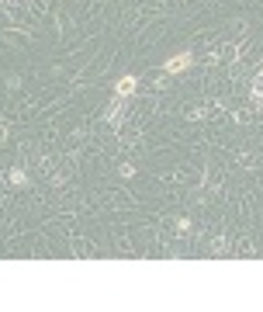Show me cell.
Here are the masks:
<instances>
[{"mask_svg":"<svg viewBox=\"0 0 263 312\" xmlns=\"http://www.w3.org/2000/svg\"><path fill=\"white\" fill-rule=\"evenodd\" d=\"M191 63H194L191 52H173V56L163 63V73H184V70H191Z\"/></svg>","mask_w":263,"mask_h":312,"instance_id":"obj_1","label":"cell"},{"mask_svg":"<svg viewBox=\"0 0 263 312\" xmlns=\"http://www.w3.org/2000/svg\"><path fill=\"white\" fill-rule=\"evenodd\" d=\"M135 87H138V77H122L118 83H115V97H129V94H135Z\"/></svg>","mask_w":263,"mask_h":312,"instance_id":"obj_2","label":"cell"},{"mask_svg":"<svg viewBox=\"0 0 263 312\" xmlns=\"http://www.w3.org/2000/svg\"><path fill=\"white\" fill-rule=\"evenodd\" d=\"M10 184H14V187H28V173H24L21 166H14V170H10Z\"/></svg>","mask_w":263,"mask_h":312,"instance_id":"obj_3","label":"cell"},{"mask_svg":"<svg viewBox=\"0 0 263 312\" xmlns=\"http://www.w3.org/2000/svg\"><path fill=\"white\" fill-rule=\"evenodd\" d=\"M17 87H21V77H17V73H10V77H7V90H17Z\"/></svg>","mask_w":263,"mask_h":312,"instance_id":"obj_4","label":"cell"},{"mask_svg":"<svg viewBox=\"0 0 263 312\" xmlns=\"http://www.w3.org/2000/svg\"><path fill=\"white\" fill-rule=\"evenodd\" d=\"M118 173H122V177H135V166H132V163H122Z\"/></svg>","mask_w":263,"mask_h":312,"instance_id":"obj_5","label":"cell"},{"mask_svg":"<svg viewBox=\"0 0 263 312\" xmlns=\"http://www.w3.org/2000/svg\"><path fill=\"white\" fill-rule=\"evenodd\" d=\"M7 136H10V125H7V122H0V146L7 143Z\"/></svg>","mask_w":263,"mask_h":312,"instance_id":"obj_6","label":"cell"}]
</instances>
